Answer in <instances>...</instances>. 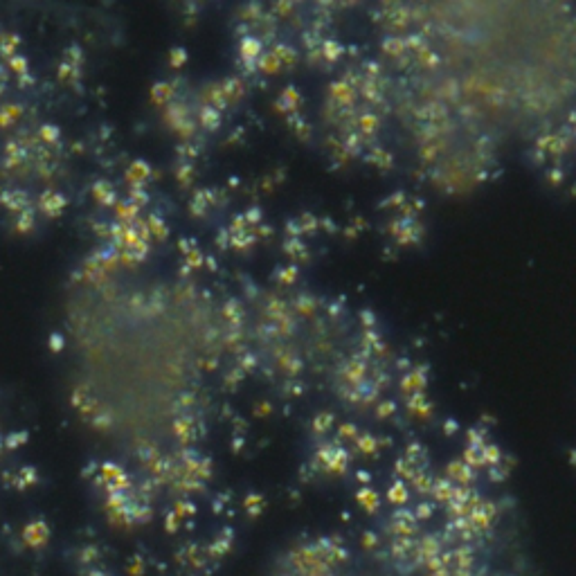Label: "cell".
<instances>
[{
	"mask_svg": "<svg viewBox=\"0 0 576 576\" xmlns=\"http://www.w3.org/2000/svg\"><path fill=\"white\" fill-rule=\"evenodd\" d=\"M297 275L295 268H284V272H281V281H293Z\"/></svg>",
	"mask_w": 576,
	"mask_h": 576,
	"instance_id": "9a60e30c",
	"label": "cell"
},
{
	"mask_svg": "<svg viewBox=\"0 0 576 576\" xmlns=\"http://www.w3.org/2000/svg\"><path fill=\"white\" fill-rule=\"evenodd\" d=\"M259 63H261V68H264V70H268V72H270V70L275 72L277 68L281 66V63L277 61V56L272 54V52H270V54H259Z\"/></svg>",
	"mask_w": 576,
	"mask_h": 576,
	"instance_id": "ba28073f",
	"label": "cell"
},
{
	"mask_svg": "<svg viewBox=\"0 0 576 576\" xmlns=\"http://www.w3.org/2000/svg\"><path fill=\"white\" fill-rule=\"evenodd\" d=\"M340 437H356V425L351 423L340 425Z\"/></svg>",
	"mask_w": 576,
	"mask_h": 576,
	"instance_id": "4fadbf2b",
	"label": "cell"
},
{
	"mask_svg": "<svg viewBox=\"0 0 576 576\" xmlns=\"http://www.w3.org/2000/svg\"><path fill=\"white\" fill-rule=\"evenodd\" d=\"M387 498L392 504H405L408 502V489H405V484L403 482H394L387 491Z\"/></svg>",
	"mask_w": 576,
	"mask_h": 576,
	"instance_id": "277c9868",
	"label": "cell"
},
{
	"mask_svg": "<svg viewBox=\"0 0 576 576\" xmlns=\"http://www.w3.org/2000/svg\"><path fill=\"white\" fill-rule=\"evenodd\" d=\"M331 423H333L331 414H317L315 421H313V428H315V432H326V430L331 428Z\"/></svg>",
	"mask_w": 576,
	"mask_h": 576,
	"instance_id": "52a82bcc",
	"label": "cell"
},
{
	"mask_svg": "<svg viewBox=\"0 0 576 576\" xmlns=\"http://www.w3.org/2000/svg\"><path fill=\"white\" fill-rule=\"evenodd\" d=\"M286 250H288V255L300 257L302 252H306V245H304V243H300L297 239H291V241H286Z\"/></svg>",
	"mask_w": 576,
	"mask_h": 576,
	"instance_id": "9c48e42d",
	"label": "cell"
},
{
	"mask_svg": "<svg viewBox=\"0 0 576 576\" xmlns=\"http://www.w3.org/2000/svg\"><path fill=\"white\" fill-rule=\"evenodd\" d=\"M261 502H264V500H261L259 495H250V498L245 500V506H248V511H250L252 515H257L261 511Z\"/></svg>",
	"mask_w": 576,
	"mask_h": 576,
	"instance_id": "30bf717a",
	"label": "cell"
},
{
	"mask_svg": "<svg viewBox=\"0 0 576 576\" xmlns=\"http://www.w3.org/2000/svg\"><path fill=\"white\" fill-rule=\"evenodd\" d=\"M432 511H434V509H432V504L423 502V504H421V506L417 509V515H414V518H417V520H428L430 515H432Z\"/></svg>",
	"mask_w": 576,
	"mask_h": 576,
	"instance_id": "7c38bea8",
	"label": "cell"
},
{
	"mask_svg": "<svg viewBox=\"0 0 576 576\" xmlns=\"http://www.w3.org/2000/svg\"><path fill=\"white\" fill-rule=\"evenodd\" d=\"M200 122H203V126H207V128H219V115H216V108H207V111H203Z\"/></svg>",
	"mask_w": 576,
	"mask_h": 576,
	"instance_id": "8992f818",
	"label": "cell"
},
{
	"mask_svg": "<svg viewBox=\"0 0 576 576\" xmlns=\"http://www.w3.org/2000/svg\"><path fill=\"white\" fill-rule=\"evenodd\" d=\"M356 477H358V479H362V482H369V475H367V473H362V470H358Z\"/></svg>",
	"mask_w": 576,
	"mask_h": 576,
	"instance_id": "ac0fdd59",
	"label": "cell"
},
{
	"mask_svg": "<svg viewBox=\"0 0 576 576\" xmlns=\"http://www.w3.org/2000/svg\"><path fill=\"white\" fill-rule=\"evenodd\" d=\"M259 41L257 38H252V36H245L243 41H241V54H243V61L248 68H255V59H259Z\"/></svg>",
	"mask_w": 576,
	"mask_h": 576,
	"instance_id": "6da1fadb",
	"label": "cell"
},
{
	"mask_svg": "<svg viewBox=\"0 0 576 576\" xmlns=\"http://www.w3.org/2000/svg\"><path fill=\"white\" fill-rule=\"evenodd\" d=\"M394 410H396V403H394V401H385V403H381V405H378V417L385 419V417H389Z\"/></svg>",
	"mask_w": 576,
	"mask_h": 576,
	"instance_id": "8fae6325",
	"label": "cell"
},
{
	"mask_svg": "<svg viewBox=\"0 0 576 576\" xmlns=\"http://www.w3.org/2000/svg\"><path fill=\"white\" fill-rule=\"evenodd\" d=\"M356 444H358V448L362 450V453H374V450L378 448V441L376 439L372 437V434H360V437L356 439Z\"/></svg>",
	"mask_w": 576,
	"mask_h": 576,
	"instance_id": "5b68a950",
	"label": "cell"
},
{
	"mask_svg": "<svg viewBox=\"0 0 576 576\" xmlns=\"http://www.w3.org/2000/svg\"><path fill=\"white\" fill-rule=\"evenodd\" d=\"M358 502H360L362 506L367 511H376L378 509V504H381V498H378V493L376 491H372L369 486H365V489H360L358 491Z\"/></svg>",
	"mask_w": 576,
	"mask_h": 576,
	"instance_id": "3957f363",
	"label": "cell"
},
{
	"mask_svg": "<svg viewBox=\"0 0 576 576\" xmlns=\"http://www.w3.org/2000/svg\"><path fill=\"white\" fill-rule=\"evenodd\" d=\"M448 475L453 479H457L459 484H468L475 477V468H470L468 464H461V461H455V464L448 466Z\"/></svg>",
	"mask_w": 576,
	"mask_h": 576,
	"instance_id": "7a4b0ae2",
	"label": "cell"
},
{
	"mask_svg": "<svg viewBox=\"0 0 576 576\" xmlns=\"http://www.w3.org/2000/svg\"><path fill=\"white\" fill-rule=\"evenodd\" d=\"M365 545H374V534H365Z\"/></svg>",
	"mask_w": 576,
	"mask_h": 576,
	"instance_id": "d6986e66",
	"label": "cell"
},
{
	"mask_svg": "<svg viewBox=\"0 0 576 576\" xmlns=\"http://www.w3.org/2000/svg\"><path fill=\"white\" fill-rule=\"evenodd\" d=\"M194 511H196V509H194V506H192V504H189V502H183V506H180V504L176 506V513H178V515H180V513H187V515H192V513H194Z\"/></svg>",
	"mask_w": 576,
	"mask_h": 576,
	"instance_id": "5bb4252c",
	"label": "cell"
},
{
	"mask_svg": "<svg viewBox=\"0 0 576 576\" xmlns=\"http://www.w3.org/2000/svg\"><path fill=\"white\" fill-rule=\"evenodd\" d=\"M183 61H185V50H176L174 52V61H171V63H174V66H178V63H183Z\"/></svg>",
	"mask_w": 576,
	"mask_h": 576,
	"instance_id": "2e32d148",
	"label": "cell"
},
{
	"mask_svg": "<svg viewBox=\"0 0 576 576\" xmlns=\"http://www.w3.org/2000/svg\"><path fill=\"white\" fill-rule=\"evenodd\" d=\"M174 522H176V515H174V513H169V518H167V529H169V531H176V525H174Z\"/></svg>",
	"mask_w": 576,
	"mask_h": 576,
	"instance_id": "e0dca14e",
	"label": "cell"
}]
</instances>
